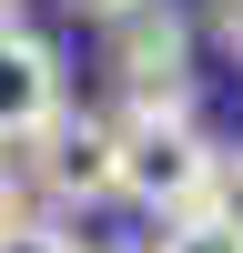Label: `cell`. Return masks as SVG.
Listing matches in <instances>:
<instances>
[{
	"label": "cell",
	"mask_w": 243,
	"mask_h": 253,
	"mask_svg": "<svg viewBox=\"0 0 243 253\" xmlns=\"http://www.w3.org/2000/svg\"><path fill=\"white\" fill-rule=\"evenodd\" d=\"M152 253H243V233L202 203V213H172V223H162V243H152Z\"/></svg>",
	"instance_id": "cell-5"
},
{
	"label": "cell",
	"mask_w": 243,
	"mask_h": 253,
	"mask_svg": "<svg viewBox=\"0 0 243 253\" xmlns=\"http://www.w3.org/2000/svg\"><path fill=\"white\" fill-rule=\"evenodd\" d=\"M10 10H20V0H0V20H10Z\"/></svg>",
	"instance_id": "cell-11"
},
{
	"label": "cell",
	"mask_w": 243,
	"mask_h": 253,
	"mask_svg": "<svg viewBox=\"0 0 243 253\" xmlns=\"http://www.w3.org/2000/svg\"><path fill=\"white\" fill-rule=\"evenodd\" d=\"M61 112H71L61 51H51L40 31H20V20H0V152H20L31 132H51Z\"/></svg>",
	"instance_id": "cell-4"
},
{
	"label": "cell",
	"mask_w": 243,
	"mask_h": 253,
	"mask_svg": "<svg viewBox=\"0 0 243 253\" xmlns=\"http://www.w3.org/2000/svg\"><path fill=\"white\" fill-rule=\"evenodd\" d=\"M0 253H81V243L61 233V223H31V213H20V223H0Z\"/></svg>",
	"instance_id": "cell-6"
},
{
	"label": "cell",
	"mask_w": 243,
	"mask_h": 253,
	"mask_svg": "<svg viewBox=\"0 0 243 253\" xmlns=\"http://www.w3.org/2000/svg\"><path fill=\"white\" fill-rule=\"evenodd\" d=\"M112 31V81L132 112H193V91H182V10L172 0H132L122 20H101Z\"/></svg>",
	"instance_id": "cell-2"
},
{
	"label": "cell",
	"mask_w": 243,
	"mask_h": 253,
	"mask_svg": "<svg viewBox=\"0 0 243 253\" xmlns=\"http://www.w3.org/2000/svg\"><path fill=\"white\" fill-rule=\"evenodd\" d=\"M71 10H91V20H122V10H132V0H71Z\"/></svg>",
	"instance_id": "cell-9"
},
{
	"label": "cell",
	"mask_w": 243,
	"mask_h": 253,
	"mask_svg": "<svg viewBox=\"0 0 243 253\" xmlns=\"http://www.w3.org/2000/svg\"><path fill=\"white\" fill-rule=\"evenodd\" d=\"M122 203H142V213H202L213 203V142H202L193 112H122Z\"/></svg>",
	"instance_id": "cell-1"
},
{
	"label": "cell",
	"mask_w": 243,
	"mask_h": 253,
	"mask_svg": "<svg viewBox=\"0 0 243 253\" xmlns=\"http://www.w3.org/2000/svg\"><path fill=\"white\" fill-rule=\"evenodd\" d=\"M0 223H20V203H10V162H0Z\"/></svg>",
	"instance_id": "cell-10"
},
{
	"label": "cell",
	"mask_w": 243,
	"mask_h": 253,
	"mask_svg": "<svg viewBox=\"0 0 243 253\" xmlns=\"http://www.w3.org/2000/svg\"><path fill=\"white\" fill-rule=\"evenodd\" d=\"M213 213L243 233V152H223V162H213Z\"/></svg>",
	"instance_id": "cell-7"
},
{
	"label": "cell",
	"mask_w": 243,
	"mask_h": 253,
	"mask_svg": "<svg viewBox=\"0 0 243 253\" xmlns=\"http://www.w3.org/2000/svg\"><path fill=\"white\" fill-rule=\"evenodd\" d=\"M213 41H223V51L243 61V0H213Z\"/></svg>",
	"instance_id": "cell-8"
},
{
	"label": "cell",
	"mask_w": 243,
	"mask_h": 253,
	"mask_svg": "<svg viewBox=\"0 0 243 253\" xmlns=\"http://www.w3.org/2000/svg\"><path fill=\"white\" fill-rule=\"evenodd\" d=\"M31 182L71 213V203H122V132L101 112H61L51 132H31Z\"/></svg>",
	"instance_id": "cell-3"
}]
</instances>
